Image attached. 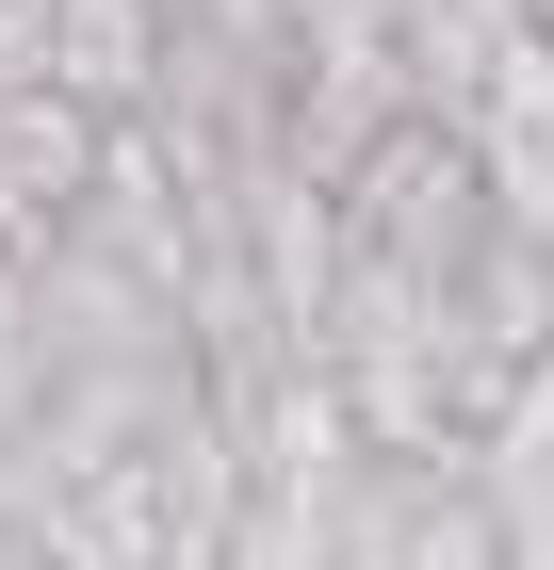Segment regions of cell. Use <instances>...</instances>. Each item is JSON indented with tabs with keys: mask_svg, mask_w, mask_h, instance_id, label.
Instances as JSON below:
<instances>
[{
	"mask_svg": "<svg viewBox=\"0 0 554 570\" xmlns=\"http://www.w3.org/2000/svg\"><path fill=\"white\" fill-rule=\"evenodd\" d=\"M425 131H457V164H473V196L522 228V245H554V33L522 17L489 66H473L457 98H440Z\"/></svg>",
	"mask_w": 554,
	"mask_h": 570,
	"instance_id": "1",
	"label": "cell"
},
{
	"mask_svg": "<svg viewBox=\"0 0 554 570\" xmlns=\"http://www.w3.org/2000/svg\"><path fill=\"white\" fill-rule=\"evenodd\" d=\"M98 131H115V115H82L66 82H0V277L66 228V196L98 179Z\"/></svg>",
	"mask_w": 554,
	"mask_h": 570,
	"instance_id": "2",
	"label": "cell"
},
{
	"mask_svg": "<svg viewBox=\"0 0 554 570\" xmlns=\"http://www.w3.org/2000/svg\"><path fill=\"white\" fill-rule=\"evenodd\" d=\"M147 49H164V0H66L49 17V82L82 115H130L147 98Z\"/></svg>",
	"mask_w": 554,
	"mask_h": 570,
	"instance_id": "3",
	"label": "cell"
},
{
	"mask_svg": "<svg viewBox=\"0 0 554 570\" xmlns=\"http://www.w3.org/2000/svg\"><path fill=\"white\" fill-rule=\"evenodd\" d=\"M0 570H49V554H33V538H17V522H0Z\"/></svg>",
	"mask_w": 554,
	"mask_h": 570,
	"instance_id": "4",
	"label": "cell"
}]
</instances>
